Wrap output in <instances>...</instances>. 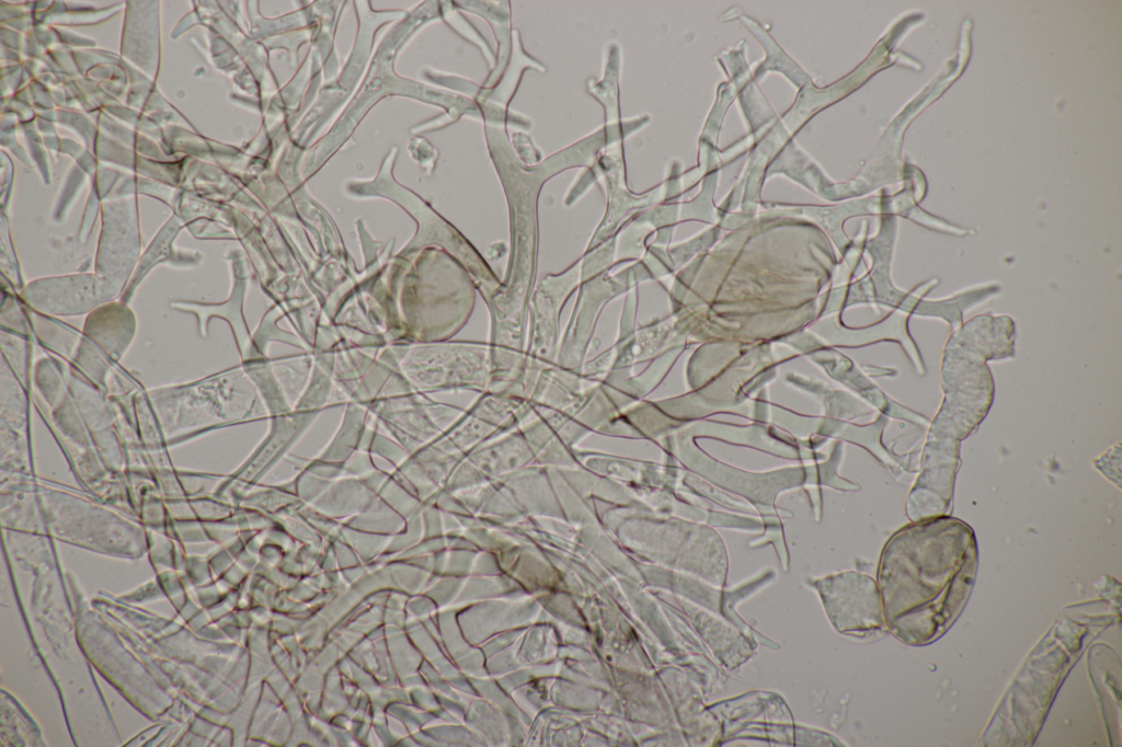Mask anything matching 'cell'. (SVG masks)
<instances>
[{
    "label": "cell",
    "instance_id": "obj_1",
    "mask_svg": "<svg viewBox=\"0 0 1122 747\" xmlns=\"http://www.w3.org/2000/svg\"><path fill=\"white\" fill-rule=\"evenodd\" d=\"M883 579L890 628L907 644L927 645L955 622L974 585L977 551L972 529L949 517L921 520L898 539Z\"/></svg>",
    "mask_w": 1122,
    "mask_h": 747
}]
</instances>
